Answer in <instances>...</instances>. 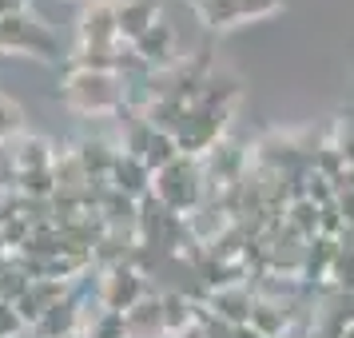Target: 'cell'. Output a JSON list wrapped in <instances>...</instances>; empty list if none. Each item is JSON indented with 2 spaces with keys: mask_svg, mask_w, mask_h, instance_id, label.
<instances>
[{
  "mask_svg": "<svg viewBox=\"0 0 354 338\" xmlns=\"http://www.w3.org/2000/svg\"><path fill=\"white\" fill-rule=\"evenodd\" d=\"M151 195L160 199L171 215H192L203 199H207V179H203V163L195 156H179L171 167L156 171V183H151Z\"/></svg>",
  "mask_w": 354,
  "mask_h": 338,
  "instance_id": "6da1fadb",
  "label": "cell"
},
{
  "mask_svg": "<svg viewBox=\"0 0 354 338\" xmlns=\"http://www.w3.org/2000/svg\"><path fill=\"white\" fill-rule=\"evenodd\" d=\"M60 92H64L68 108H76L80 115H112L124 108V76H115V72L72 68Z\"/></svg>",
  "mask_w": 354,
  "mask_h": 338,
  "instance_id": "7a4b0ae2",
  "label": "cell"
},
{
  "mask_svg": "<svg viewBox=\"0 0 354 338\" xmlns=\"http://www.w3.org/2000/svg\"><path fill=\"white\" fill-rule=\"evenodd\" d=\"M227 120L231 112H211V108H187V115L179 120V128L171 131L176 144L183 156H195L203 160L215 144H223V131H227Z\"/></svg>",
  "mask_w": 354,
  "mask_h": 338,
  "instance_id": "3957f363",
  "label": "cell"
},
{
  "mask_svg": "<svg viewBox=\"0 0 354 338\" xmlns=\"http://www.w3.org/2000/svg\"><path fill=\"white\" fill-rule=\"evenodd\" d=\"M0 52H28V56H44L52 60L60 44H56V36L48 32V24H40V20L24 17H0Z\"/></svg>",
  "mask_w": 354,
  "mask_h": 338,
  "instance_id": "277c9868",
  "label": "cell"
},
{
  "mask_svg": "<svg viewBox=\"0 0 354 338\" xmlns=\"http://www.w3.org/2000/svg\"><path fill=\"white\" fill-rule=\"evenodd\" d=\"M147 294H151L147 274H140L131 263H124V267H108L104 279H100V290H96L100 306H104V310H120V314H128L131 306L144 303Z\"/></svg>",
  "mask_w": 354,
  "mask_h": 338,
  "instance_id": "5b68a950",
  "label": "cell"
},
{
  "mask_svg": "<svg viewBox=\"0 0 354 338\" xmlns=\"http://www.w3.org/2000/svg\"><path fill=\"white\" fill-rule=\"evenodd\" d=\"M80 40L84 44H120V24H115L112 0H88V4H84Z\"/></svg>",
  "mask_w": 354,
  "mask_h": 338,
  "instance_id": "8992f818",
  "label": "cell"
},
{
  "mask_svg": "<svg viewBox=\"0 0 354 338\" xmlns=\"http://www.w3.org/2000/svg\"><path fill=\"white\" fill-rule=\"evenodd\" d=\"M112 187L115 191H124L128 199H147L151 195V183H156V176H151V167H147L140 156H128V151H120V160H115V167H112Z\"/></svg>",
  "mask_w": 354,
  "mask_h": 338,
  "instance_id": "52a82bcc",
  "label": "cell"
},
{
  "mask_svg": "<svg viewBox=\"0 0 354 338\" xmlns=\"http://www.w3.org/2000/svg\"><path fill=\"white\" fill-rule=\"evenodd\" d=\"M335 259H338V239L315 235V239L306 243V251H303V271H299V283H303L306 290L330 283V267H335Z\"/></svg>",
  "mask_w": 354,
  "mask_h": 338,
  "instance_id": "ba28073f",
  "label": "cell"
},
{
  "mask_svg": "<svg viewBox=\"0 0 354 338\" xmlns=\"http://www.w3.org/2000/svg\"><path fill=\"white\" fill-rule=\"evenodd\" d=\"M207 306L219 314L223 322L231 326H251V310H255V290L247 283H235V287H223V290H211Z\"/></svg>",
  "mask_w": 354,
  "mask_h": 338,
  "instance_id": "9c48e42d",
  "label": "cell"
},
{
  "mask_svg": "<svg viewBox=\"0 0 354 338\" xmlns=\"http://www.w3.org/2000/svg\"><path fill=\"white\" fill-rule=\"evenodd\" d=\"M112 4H115V24H120V40L124 44H136L151 24H160L156 0H112Z\"/></svg>",
  "mask_w": 354,
  "mask_h": 338,
  "instance_id": "30bf717a",
  "label": "cell"
},
{
  "mask_svg": "<svg viewBox=\"0 0 354 338\" xmlns=\"http://www.w3.org/2000/svg\"><path fill=\"white\" fill-rule=\"evenodd\" d=\"M124 319H128V338H163V335H167V326H163V299H160V294H147L144 303H136Z\"/></svg>",
  "mask_w": 354,
  "mask_h": 338,
  "instance_id": "8fae6325",
  "label": "cell"
},
{
  "mask_svg": "<svg viewBox=\"0 0 354 338\" xmlns=\"http://www.w3.org/2000/svg\"><path fill=\"white\" fill-rule=\"evenodd\" d=\"M131 48H136V56H140V60H144L147 68H151V64L171 68V48H176V32H171L167 24H151V28H147V32L140 36L136 44H131Z\"/></svg>",
  "mask_w": 354,
  "mask_h": 338,
  "instance_id": "7c38bea8",
  "label": "cell"
},
{
  "mask_svg": "<svg viewBox=\"0 0 354 338\" xmlns=\"http://www.w3.org/2000/svg\"><path fill=\"white\" fill-rule=\"evenodd\" d=\"M12 163H17V176H28V171H52L56 151H52L48 140H40V135H20L17 151H12Z\"/></svg>",
  "mask_w": 354,
  "mask_h": 338,
  "instance_id": "4fadbf2b",
  "label": "cell"
},
{
  "mask_svg": "<svg viewBox=\"0 0 354 338\" xmlns=\"http://www.w3.org/2000/svg\"><path fill=\"white\" fill-rule=\"evenodd\" d=\"M76 156H80L88 179H108L115 160H120V151H115L108 140H80V144H76Z\"/></svg>",
  "mask_w": 354,
  "mask_h": 338,
  "instance_id": "5bb4252c",
  "label": "cell"
},
{
  "mask_svg": "<svg viewBox=\"0 0 354 338\" xmlns=\"http://www.w3.org/2000/svg\"><path fill=\"white\" fill-rule=\"evenodd\" d=\"M160 299H163V326H167L171 338L183 335V330L195 322V306H203V303H192L183 290H163Z\"/></svg>",
  "mask_w": 354,
  "mask_h": 338,
  "instance_id": "9a60e30c",
  "label": "cell"
},
{
  "mask_svg": "<svg viewBox=\"0 0 354 338\" xmlns=\"http://www.w3.org/2000/svg\"><path fill=\"white\" fill-rule=\"evenodd\" d=\"M235 96H239V84L231 80V76H207V80H203V92H199V104H195V108L231 112Z\"/></svg>",
  "mask_w": 354,
  "mask_h": 338,
  "instance_id": "2e32d148",
  "label": "cell"
},
{
  "mask_svg": "<svg viewBox=\"0 0 354 338\" xmlns=\"http://www.w3.org/2000/svg\"><path fill=\"white\" fill-rule=\"evenodd\" d=\"M195 12L207 28H231L243 20V4L239 0H195Z\"/></svg>",
  "mask_w": 354,
  "mask_h": 338,
  "instance_id": "e0dca14e",
  "label": "cell"
},
{
  "mask_svg": "<svg viewBox=\"0 0 354 338\" xmlns=\"http://www.w3.org/2000/svg\"><path fill=\"white\" fill-rule=\"evenodd\" d=\"M179 156H183V151H179L176 135H171V131H156L151 144H147V151H144V163L151 167V176H156V171H163V167H171Z\"/></svg>",
  "mask_w": 354,
  "mask_h": 338,
  "instance_id": "ac0fdd59",
  "label": "cell"
},
{
  "mask_svg": "<svg viewBox=\"0 0 354 338\" xmlns=\"http://www.w3.org/2000/svg\"><path fill=\"white\" fill-rule=\"evenodd\" d=\"M319 219H322V207H315L310 199H295V203H287V223L295 227L306 243L319 235Z\"/></svg>",
  "mask_w": 354,
  "mask_h": 338,
  "instance_id": "d6986e66",
  "label": "cell"
},
{
  "mask_svg": "<svg viewBox=\"0 0 354 338\" xmlns=\"http://www.w3.org/2000/svg\"><path fill=\"white\" fill-rule=\"evenodd\" d=\"M20 131H24V108H20V100L0 92V144L4 140H17Z\"/></svg>",
  "mask_w": 354,
  "mask_h": 338,
  "instance_id": "ffe728a7",
  "label": "cell"
},
{
  "mask_svg": "<svg viewBox=\"0 0 354 338\" xmlns=\"http://www.w3.org/2000/svg\"><path fill=\"white\" fill-rule=\"evenodd\" d=\"M330 144L342 151V160L354 167V112H342L335 120V131H330Z\"/></svg>",
  "mask_w": 354,
  "mask_h": 338,
  "instance_id": "44dd1931",
  "label": "cell"
},
{
  "mask_svg": "<svg viewBox=\"0 0 354 338\" xmlns=\"http://www.w3.org/2000/svg\"><path fill=\"white\" fill-rule=\"evenodd\" d=\"M330 287L354 294V251H342L338 247V259H335V267H330Z\"/></svg>",
  "mask_w": 354,
  "mask_h": 338,
  "instance_id": "7402d4cb",
  "label": "cell"
},
{
  "mask_svg": "<svg viewBox=\"0 0 354 338\" xmlns=\"http://www.w3.org/2000/svg\"><path fill=\"white\" fill-rule=\"evenodd\" d=\"M342 227H346V219H342V211H338V203H330V207H322L319 235H326V239H338V235H342Z\"/></svg>",
  "mask_w": 354,
  "mask_h": 338,
  "instance_id": "603a6c76",
  "label": "cell"
},
{
  "mask_svg": "<svg viewBox=\"0 0 354 338\" xmlns=\"http://www.w3.org/2000/svg\"><path fill=\"white\" fill-rule=\"evenodd\" d=\"M24 319H20V310L12 303H0V338H17Z\"/></svg>",
  "mask_w": 354,
  "mask_h": 338,
  "instance_id": "cb8c5ba5",
  "label": "cell"
},
{
  "mask_svg": "<svg viewBox=\"0 0 354 338\" xmlns=\"http://www.w3.org/2000/svg\"><path fill=\"white\" fill-rule=\"evenodd\" d=\"M239 4H243V20H251V17H271L283 0H239Z\"/></svg>",
  "mask_w": 354,
  "mask_h": 338,
  "instance_id": "d4e9b609",
  "label": "cell"
},
{
  "mask_svg": "<svg viewBox=\"0 0 354 338\" xmlns=\"http://www.w3.org/2000/svg\"><path fill=\"white\" fill-rule=\"evenodd\" d=\"M338 211H342V219L351 227L354 223V191H338Z\"/></svg>",
  "mask_w": 354,
  "mask_h": 338,
  "instance_id": "484cf974",
  "label": "cell"
},
{
  "mask_svg": "<svg viewBox=\"0 0 354 338\" xmlns=\"http://www.w3.org/2000/svg\"><path fill=\"white\" fill-rule=\"evenodd\" d=\"M24 12V0H0V17H17Z\"/></svg>",
  "mask_w": 354,
  "mask_h": 338,
  "instance_id": "4316f807",
  "label": "cell"
},
{
  "mask_svg": "<svg viewBox=\"0 0 354 338\" xmlns=\"http://www.w3.org/2000/svg\"><path fill=\"white\" fill-rule=\"evenodd\" d=\"M338 247H342V251H354V223H351V227H342V235H338Z\"/></svg>",
  "mask_w": 354,
  "mask_h": 338,
  "instance_id": "83f0119b",
  "label": "cell"
},
{
  "mask_svg": "<svg viewBox=\"0 0 354 338\" xmlns=\"http://www.w3.org/2000/svg\"><path fill=\"white\" fill-rule=\"evenodd\" d=\"M176 338H207V330H203V322H192L183 335H176Z\"/></svg>",
  "mask_w": 354,
  "mask_h": 338,
  "instance_id": "f1b7e54d",
  "label": "cell"
},
{
  "mask_svg": "<svg viewBox=\"0 0 354 338\" xmlns=\"http://www.w3.org/2000/svg\"><path fill=\"white\" fill-rule=\"evenodd\" d=\"M235 338H267V335H259L255 326H235Z\"/></svg>",
  "mask_w": 354,
  "mask_h": 338,
  "instance_id": "f546056e",
  "label": "cell"
},
{
  "mask_svg": "<svg viewBox=\"0 0 354 338\" xmlns=\"http://www.w3.org/2000/svg\"><path fill=\"white\" fill-rule=\"evenodd\" d=\"M64 338H88V335H84V330H72V335H64Z\"/></svg>",
  "mask_w": 354,
  "mask_h": 338,
  "instance_id": "4dcf8cb0",
  "label": "cell"
},
{
  "mask_svg": "<svg viewBox=\"0 0 354 338\" xmlns=\"http://www.w3.org/2000/svg\"><path fill=\"white\" fill-rule=\"evenodd\" d=\"M342 338H354V326H351V330H346V335H342Z\"/></svg>",
  "mask_w": 354,
  "mask_h": 338,
  "instance_id": "1f68e13d",
  "label": "cell"
}]
</instances>
